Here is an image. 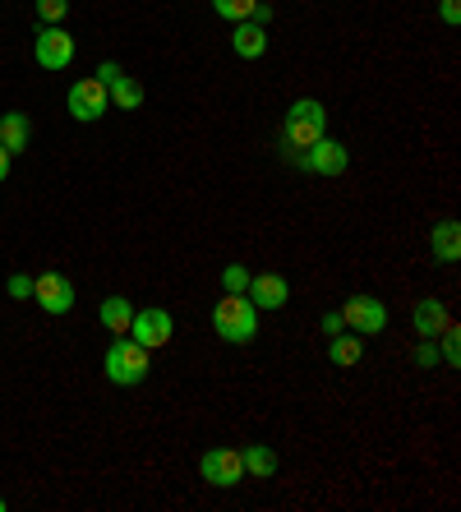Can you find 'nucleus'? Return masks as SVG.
Wrapping results in <instances>:
<instances>
[{"label":"nucleus","mask_w":461,"mask_h":512,"mask_svg":"<svg viewBox=\"0 0 461 512\" xmlns=\"http://www.w3.org/2000/svg\"><path fill=\"white\" fill-rule=\"evenodd\" d=\"M120 74H125V70H120V65H116V60H102V65H97V79H102V84H116V79H120Z\"/></svg>","instance_id":"nucleus-27"},{"label":"nucleus","mask_w":461,"mask_h":512,"mask_svg":"<svg viewBox=\"0 0 461 512\" xmlns=\"http://www.w3.org/2000/svg\"><path fill=\"white\" fill-rule=\"evenodd\" d=\"M199 476L217 489H236L245 480V462H240V448H213V453L199 457Z\"/></svg>","instance_id":"nucleus-7"},{"label":"nucleus","mask_w":461,"mask_h":512,"mask_svg":"<svg viewBox=\"0 0 461 512\" xmlns=\"http://www.w3.org/2000/svg\"><path fill=\"white\" fill-rule=\"evenodd\" d=\"M130 319H134V305L125 296L102 300V323H107V333H130Z\"/></svg>","instance_id":"nucleus-18"},{"label":"nucleus","mask_w":461,"mask_h":512,"mask_svg":"<svg viewBox=\"0 0 461 512\" xmlns=\"http://www.w3.org/2000/svg\"><path fill=\"white\" fill-rule=\"evenodd\" d=\"M342 323H346V333L374 337L388 328V305H383L379 296H351L342 305Z\"/></svg>","instance_id":"nucleus-5"},{"label":"nucleus","mask_w":461,"mask_h":512,"mask_svg":"<svg viewBox=\"0 0 461 512\" xmlns=\"http://www.w3.org/2000/svg\"><path fill=\"white\" fill-rule=\"evenodd\" d=\"M33 300L47 314H70L74 310V286L65 273H42L33 277Z\"/></svg>","instance_id":"nucleus-10"},{"label":"nucleus","mask_w":461,"mask_h":512,"mask_svg":"<svg viewBox=\"0 0 461 512\" xmlns=\"http://www.w3.org/2000/svg\"><path fill=\"white\" fill-rule=\"evenodd\" d=\"M5 286H10V296H14V300H28V296H33V277H24V273H14Z\"/></svg>","instance_id":"nucleus-26"},{"label":"nucleus","mask_w":461,"mask_h":512,"mask_svg":"<svg viewBox=\"0 0 461 512\" xmlns=\"http://www.w3.org/2000/svg\"><path fill=\"white\" fill-rule=\"evenodd\" d=\"M0 512H5V499H0Z\"/></svg>","instance_id":"nucleus-31"},{"label":"nucleus","mask_w":461,"mask_h":512,"mask_svg":"<svg viewBox=\"0 0 461 512\" xmlns=\"http://www.w3.org/2000/svg\"><path fill=\"white\" fill-rule=\"evenodd\" d=\"M360 356H365V337H360V333H337L328 342V360L337 365V370H351V365H360Z\"/></svg>","instance_id":"nucleus-17"},{"label":"nucleus","mask_w":461,"mask_h":512,"mask_svg":"<svg viewBox=\"0 0 461 512\" xmlns=\"http://www.w3.org/2000/svg\"><path fill=\"white\" fill-rule=\"evenodd\" d=\"M286 157H291V162H296L300 171H314V176H342V171L351 167V153H346V143L328 139V134H323L319 143H309L305 153L286 148Z\"/></svg>","instance_id":"nucleus-4"},{"label":"nucleus","mask_w":461,"mask_h":512,"mask_svg":"<svg viewBox=\"0 0 461 512\" xmlns=\"http://www.w3.org/2000/svg\"><path fill=\"white\" fill-rule=\"evenodd\" d=\"M102 370H107V379L116 383V388H134V383L148 379V351H143L134 337L120 333L116 342L107 346V356H102Z\"/></svg>","instance_id":"nucleus-3"},{"label":"nucleus","mask_w":461,"mask_h":512,"mask_svg":"<svg viewBox=\"0 0 461 512\" xmlns=\"http://www.w3.org/2000/svg\"><path fill=\"white\" fill-rule=\"evenodd\" d=\"M249 286V268H240V263H226L222 268V291H231V296H245Z\"/></svg>","instance_id":"nucleus-22"},{"label":"nucleus","mask_w":461,"mask_h":512,"mask_svg":"<svg viewBox=\"0 0 461 512\" xmlns=\"http://www.w3.org/2000/svg\"><path fill=\"white\" fill-rule=\"evenodd\" d=\"M231 51H236L240 60H259L263 51H268V28L259 24H236V33H231Z\"/></svg>","instance_id":"nucleus-16"},{"label":"nucleus","mask_w":461,"mask_h":512,"mask_svg":"<svg viewBox=\"0 0 461 512\" xmlns=\"http://www.w3.org/2000/svg\"><path fill=\"white\" fill-rule=\"evenodd\" d=\"M28 139H33V125H28L24 111H5V116H0V148L14 157L28 148Z\"/></svg>","instance_id":"nucleus-14"},{"label":"nucleus","mask_w":461,"mask_h":512,"mask_svg":"<svg viewBox=\"0 0 461 512\" xmlns=\"http://www.w3.org/2000/svg\"><path fill=\"white\" fill-rule=\"evenodd\" d=\"M65 107H70V116L79 120V125H88V120H102L111 107V93L102 79H79V84H70V97H65Z\"/></svg>","instance_id":"nucleus-6"},{"label":"nucleus","mask_w":461,"mask_h":512,"mask_svg":"<svg viewBox=\"0 0 461 512\" xmlns=\"http://www.w3.org/2000/svg\"><path fill=\"white\" fill-rule=\"evenodd\" d=\"M268 19H272V5H254V14H249V24H259V28H268Z\"/></svg>","instance_id":"nucleus-29"},{"label":"nucleus","mask_w":461,"mask_h":512,"mask_svg":"<svg viewBox=\"0 0 461 512\" xmlns=\"http://www.w3.org/2000/svg\"><path fill=\"white\" fill-rule=\"evenodd\" d=\"M107 93H111V107H125V111H139L143 107V84H134L130 74H120Z\"/></svg>","instance_id":"nucleus-19"},{"label":"nucleus","mask_w":461,"mask_h":512,"mask_svg":"<svg viewBox=\"0 0 461 512\" xmlns=\"http://www.w3.org/2000/svg\"><path fill=\"white\" fill-rule=\"evenodd\" d=\"M125 337H134L143 351H157V346H166L171 337H176V319H171L166 310H134L130 333Z\"/></svg>","instance_id":"nucleus-8"},{"label":"nucleus","mask_w":461,"mask_h":512,"mask_svg":"<svg viewBox=\"0 0 461 512\" xmlns=\"http://www.w3.org/2000/svg\"><path fill=\"white\" fill-rule=\"evenodd\" d=\"M213 328H217V337H222V342L249 346L254 337H259V310H254V300H249V296H231V291H226V296L213 305Z\"/></svg>","instance_id":"nucleus-1"},{"label":"nucleus","mask_w":461,"mask_h":512,"mask_svg":"<svg viewBox=\"0 0 461 512\" xmlns=\"http://www.w3.org/2000/svg\"><path fill=\"white\" fill-rule=\"evenodd\" d=\"M240 462H245L249 480H272L277 476V466H282V457L272 453L268 443H249V448H240Z\"/></svg>","instance_id":"nucleus-13"},{"label":"nucleus","mask_w":461,"mask_h":512,"mask_svg":"<svg viewBox=\"0 0 461 512\" xmlns=\"http://www.w3.org/2000/svg\"><path fill=\"white\" fill-rule=\"evenodd\" d=\"M5 176H10V153L0 148V185H5Z\"/></svg>","instance_id":"nucleus-30"},{"label":"nucleus","mask_w":461,"mask_h":512,"mask_svg":"<svg viewBox=\"0 0 461 512\" xmlns=\"http://www.w3.org/2000/svg\"><path fill=\"white\" fill-rule=\"evenodd\" d=\"M33 56L42 70H70V60H74V37L65 33L60 24H47L42 33H37L33 42Z\"/></svg>","instance_id":"nucleus-9"},{"label":"nucleus","mask_w":461,"mask_h":512,"mask_svg":"<svg viewBox=\"0 0 461 512\" xmlns=\"http://www.w3.org/2000/svg\"><path fill=\"white\" fill-rule=\"evenodd\" d=\"M438 337H443V346H438L443 365H452V370H457V365H461V328H457V323H448Z\"/></svg>","instance_id":"nucleus-20"},{"label":"nucleus","mask_w":461,"mask_h":512,"mask_svg":"<svg viewBox=\"0 0 461 512\" xmlns=\"http://www.w3.org/2000/svg\"><path fill=\"white\" fill-rule=\"evenodd\" d=\"M323 134H328V107H323L319 97H300V102H291L286 125H282V148L305 153L309 143H319Z\"/></svg>","instance_id":"nucleus-2"},{"label":"nucleus","mask_w":461,"mask_h":512,"mask_svg":"<svg viewBox=\"0 0 461 512\" xmlns=\"http://www.w3.org/2000/svg\"><path fill=\"white\" fill-rule=\"evenodd\" d=\"M429 250H434L438 263H457L461 259V227L457 222H434V231H429Z\"/></svg>","instance_id":"nucleus-15"},{"label":"nucleus","mask_w":461,"mask_h":512,"mask_svg":"<svg viewBox=\"0 0 461 512\" xmlns=\"http://www.w3.org/2000/svg\"><path fill=\"white\" fill-rule=\"evenodd\" d=\"M70 14V0H37V19L42 24H60Z\"/></svg>","instance_id":"nucleus-23"},{"label":"nucleus","mask_w":461,"mask_h":512,"mask_svg":"<svg viewBox=\"0 0 461 512\" xmlns=\"http://www.w3.org/2000/svg\"><path fill=\"white\" fill-rule=\"evenodd\" d=\"M323 333H332V337H337V333H346L342 310H328V314H323Z\"/></svg>","instance_id":"nucleus-28"},{"label":"nucleus","mask_w":461,"mask_h":512,"mask_svg":"<svg viewBox=\"0 0 461 512\" xmlns=\"http://www.w3.org/2000/svg\"><path fill=\"white\" fill-rule=\"evenodd\" d=\"M438 19L448 28H457L461 24V0H438Z\"/></svg>","instance_id":"nucleus-25"},{"label":"nucleus","mask_w":461,"mask_h":512,"mask_svg":"<svg viewBox=\"0 0 461 512\" xmlns=\"http://www.w3.org/2000/svg\"><path fill=\"white\" fill-rule=\"evenodd\" d=\"M411 323H415V333H420V337H438L452 323V314H448V305H443V300L425 296V300H415Z\"/></svg>","instance_id":"nucleus-12"},{"label":"nucleus","mask_w":461,"mask_h":512,"mask_svg":"<svg viewBox=\"0 0 461 512\" xmlns=\"http://www.w3.org/2000/svg\"><path fill=\"white\" fill-rule=\"evenodd\" d=\"M254 5H259V0H213V10L222 14V19H231V24H245L249 14H254Z\"/></svg>","instance_id":"nucleus-21"},{"label":"nucleus","mask_w":461,"mask_h":512,"mask_svg":"<svg viewBox=\"0 0 461 512\" xmlns=\"http://www.w3.org/2000/svg\"><path fill=\"white\" fill-rule=\"evenodd\" d=\"M245 296L254 300V310H282L286 300H291V282L282 273H259V277H249Z\"/></svg>","instance_id":"nucleus-11"},{"label":"nucleus","mask_w":461,"mask_h":512,"mask_svg":"<svg viewBox=\"0 0 461 512\" xmlns=\"http://www.w3.org/2000/svg\"><path fill=\"white\" fill-rule=\"evenodd\" d=\"M415 365H420V370H434V365H443L434 337H420V346H415Z\"/></svg>","instance_id":"nucleus-24"}]
</instances>
